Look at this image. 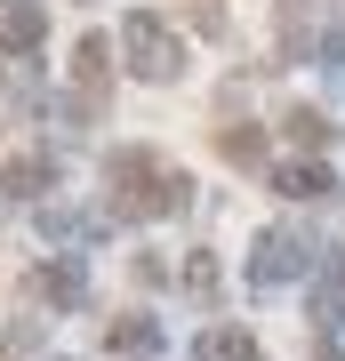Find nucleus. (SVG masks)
I'll list each match as a JSON object with an SVG mask.
<instances>
[{
  "mask_svg": "<svg viewBox=\"0 0 345 361\" xmlns=\"http://www.w3.org/2000/svg\"><path fill=\"white\" fill-rule=\"evenodd\" d=\"M104 345H113V353H161V322H153V313H121V322L113 329H104Z\"/></svg>",
  "mask_w": 345,
  "mask_h": 361,
  "instance_id": "obj_9",
  "label": "nucleus"
},
{
  "mask_svg": "<svg viewBox=\"0 0 345 361\" xmlns=\"http://www.w3.org/2000/svg\"><path fill=\"white\" fill-rule=\"evenodd\" d=\"M337 322H345V257H329L313 281V329H337Z\"/></svg>",
  "mask_w": 345,
  "mask_h": 361,
  "instance_id": "obj_10",
  "label": "nucleus"
},
{
  "mask_svg": "<svg viewBox=\"0 0 345 361\" xmlns=\"http://www.w3.org/2000/svg\"><path fill=\"white\" fill-rule=\"evenodd\" d=\"M193 353H201V361H265L249 329H225V322H209L201 337H193Z\"/></svg>",
  "mask_w": 345,
  "mask_h": 361,
  "instance_id": "obj_8",
  "label": "nucleus"
},
{
  "mask_svg": "<svg viewBox=\"0 0 345 361\" xmlns=\"http://www.w3.org/2000/svg\"><path fill=\"white\" fill-rule=\"evenodd\" d=\"M273 193H289V201H329L337 177H329V161H289V169H273Z\"/></svg>",
  "mask_w": 345,
  "mask_h": 361,
  "instance_id": "obj_7",
  "label": "nucleus"
},
{
  "mask_svg": "<svg viewBox=\"0 0 345 361\" xmlns=\"http://www.w3.org/2000/svg\"><path fill=\"white\" fill-rule=\"evenodd\" d=\"M185 25L201 32V40H225L233 25H225V0H185Z\"/></svg>",
  "mask_w": 345,
  "mask_h": 361,
  "instance_id": "obj_14",
  "label": "nucleus"
},
{
  "mask_svg": "<svg viewBox=\"0 0 345 361\" xmlns=\"http://www.w3.org/2000/svg\"><path fill=\"white\" fill-rule=\"evenodd\" d=\"M49 40V0H0V56H32Z\"/></svg>",
  "mask_w": 345,
  "mask_h": 361,
  "instance_id": "obj_4",
  "label": "nucleus"
},
{
  "mask_svg": "<svg viewBox=\"0 0 345 361\" xmlns=\"http://www.w3.org/2000/svg\"><path fill=\"white\" fill-rule=\"evenodd\" d=\"M121 56H128L137 80H177V73H185V40L169 32L153 8H128V16H121Z\"/></svg>",
  "mask_w": 345,
  "mask_h": 361,
  "instance_id": "obj_2",
  "label": "nucleus"
},
{
  "mask_svg": "<svg viewBox=\"0 0 345 361\" xmlns=\"http://www.w3.org/2000/svg\"><path fill=\"white\" fill-rule=\"evenodd\" d=\"M305 273H313V241L297 225H265L249 241V281L257 289H289V281H305Z\"/></svg>",
  "mask_w": 345,
  "mask_h": 361,
  "instance_id": "obj_3",
  "label": "nucleus"
},
{
  "mask_svg": "<svg viewBox=\"0 0 345 361\" xmlns=\"http://www.w3.org/2000/svg\"><path fill=\"white\" fill-rule=\"evenodd\" d=\"M313 361H345V353H337V345H321V353H313Z\"/></svg>",
  "mask_w": 345,
  "mask_h": 361,
  "instance_id": "obj_16",
  "label": "nucleus"
},
{
  "mask_svg": "<svg viewBox=\"0 0 345 361\" xmlns=\"http://www.w3.org/2000/svg\"><path fill=\"white\" fill-rule=\"evenodd\" d=\"M177 281H185V297H193V305H217V289H225V265H217V257H209V249H193V257H185V273H177Z\"/></svg>",
  "mask_w": 345,
  "mask_h": 361,
  "instance_id": "obj_11",
  "label": "nucleus"
},
{
  "mask_svg": "<svg viewBox=\"0 0 345 361\" xmlns=\"http://www.w3.org/2000/svg\"><path fill=\"white\" fill-rule=\"evenodd\" d=\"M32 297H49L56 313H80V305H89V265H80V257H49L32 273Z\"/></svg>",
  "mask_w": 345,
  "mask_h": 361,
  "instance_id": "obj_5",
  "label": "nucleus"
},
{
  "mask_svg": "<svg viewBox=\"0 0 345 361\" xmlns=\"http://www.w3.org/2000/svg\"><path fill=\"white\" fill-rule=\"evenodd\" d=\"M0 193H8V201H40V193H56V161H49V153L8 161V169H0Z\"/></svg>",
  "mask_w": 345,
  "mask_h": 361,
  "instance_id": "obj_6",
  "label": "nucleus"
},
{
  "mask_svg": "<svg viewBox=\"0 0 345 361\" xmlns=\"http://www.w3.org/2000/svg\"><path fill=\"white\" fill-rule=\"evenodd\" d=\"M282 129L305 145V153H321V145H329V113H313V104H289V113H282Z\"/></svg>",
  "mask_w": 345,
  "mask_h": 361,
  "instance_id": "obj_13",
  "label": "nucleus"
},
{
  "mask_svg": "<svg viewBox=\"0 0 345 361\" xmlns=\"http://www.w3.org/2000/svg\"><path fill=\"white\" fill-rule=\"evenodd\" d=\"M193 201V177L185 169H169L153 145H121L113 161H104V209L128 225H145V217H169V209H185Z\"/></svg>",
  "mask_w": 345,
  "mask_h": 361,
  "instance_id": "obj_1",
  "label": "nucleus"
},
{
  "mask_svg": "<svg viewBox=\"0 0 345 361\" xmlns=\"http://www.w3.org/2000/svg\"><path fill=\"white\" fill-rule=\"evenodd\" d=\"M217 153L233 169H265V129H249V121H233V129H217Z\"/></svg>",
  "mask_w": 345,
  "mask_h": 361,
  "instance_id": "obj_12",
  "label": "nucleus"
},
{
  "mask_svg": "<svg viewBox=\"0 0 345 361\" xmlns=\"http://www.w3.org/2000/svg\"><path fill=\"white\" fill-rule=\"evenodd\" d=\"M321 56H329V65H345V16L329 25V40H321Z\"/></svg>",
  "mask_w": 345,
  "mask_h": 361,
  "instance_id": "obj_15",
  "label": "nucleus"
}]
</instances>
